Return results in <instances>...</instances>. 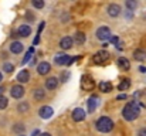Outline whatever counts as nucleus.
<instances>
[{
	"instance_id": "obj_26",
	"label": "nucleus",
	"mask_w": 146,
	"mask_h": 136,
	"mask_svg": "<svg viewBox=\"0 0 146 136\" xmlns=\"http://www.w3.org/2000/svg\"><path fill=\"white\" fill-rule=\"evenodd\" d=\"M3 70H4V72L10 74V72H13V70H14V65H13V64H10V62H6V64L3 65Z\"/></svg>"
},
{
	"instance_id": "obj_19",
	"label": "nucleus",
	"mask_w": 146,
	"mask_h": 136,
	"mask_svg": "<svg viewBox=\"0 0 146 136\" xmlns=\"http://www.w3.org/2000/svg\"><path fill=\"white\" fill-rule=\"evenodd\" d=\"M133 57H135V60H136V61H145L146 60V51L141 50V48H138V50H135Z\"/></svg>"
},
{
	"instance_id": "obj_11",
	"label": "nucleus",
	"mask_w": 146,
	"mask_h": 136,
	"mask_svg": "<svg viewBox=\"0 0 146 136\" xmlns=\"http://www.w3.org/2000/svg\"><path fill=\"white\" fill-rule=\"evenodd\" d=\"M50 71H51V65H50V62H47V61H43V62H40L37 65V72L40 75H47Z\"/></svg>"
},
{
	"instance_id": "obj_12",
	"label": "nucleus",
	"mask_w": 146,
	"mask_h": 136,
	"mask_svg": "<svg viewBox=\"0 0 146 136\" xmlns=\"http://www.w3.org/2000/svg\"><path fill=\"white\" fill-rule=\"evenodd\" d=\"M29 80H30V72L27 70H21L17 74V81L20 84H26V82H29Z\"/></svg>"
},
{
	"instance_id": "obj_15",
	"label": "nucleus",
	"mask_w": 146,
	"mask_h": 136,
	"mask_svg": "<svg viewBox=\"0 0 146 136\" xmlns=\"http://www.w3.org/2000/svg\"><path fill=\"white\" fill-rule=\"evenodd\" d=\"M23 44L20 43V41H13L11 44H10V51L13 52V54H20L21 51H23Z\"/></svg>"
},
{
	"instance_id": "obj_23",
	"label": "nucleus",
	"mask_w": 146,
	"mask_h": 136,
	"mask_svg": "<svg viewBox=\"0 0 146 136\" xmlns=\"http://www.w3.org/2000/svg\"><path fill=\"white\" fill-rule=\"evenodd\" d=\"M34 54V47H31V48H29V51L26 52V55H24V60H23V64H27L29 61H30V58H31V55Z\"/></svg>"
},
{
	"instance_id": "obj_2",
	"label": "nucleus",
	"mask_w": 146,
	"mask_h": 136,
	"mask_svg": "<svg viewBox=\"0 0 146 136\" xmlns=\"http://www.w3.org/2000/svg\"><path fill=\"white\" fill-rule=\"evenodd\" d=\"M97 129L102 133H108L113 129V121L108 116H102L97 121Z\"/></svg>"
},
{
	"instance_id": "obj_18",
	"label": "nucleus",
	"mask_w": 146,
	"mask_h": 136,
	"mask_svg": "<svg viewBox=\"0 0 146 136\" xmlns=\"http://www.w3.org/2000/svg\"><path fill=\"white\" fill-rule=\"evenodd\" d=\"M72 41H75V44H84L85 43V34L82 33V31H77L75 34H74V38H72Z\"/></svg>"
},
{
	"instance_id": "obj_1",
	"label": "nucleus",
	"mask_w": 146,
	"mask_h": 136,
	"mask_svg": "<svg viewBox=\"0 0 146 136\" xmlns=\"http://www.w3.org/2000/svg\"><path fill=\"white\" fill-rule=\"evenodd\" d=\"M139 115H141V109H139V106H138L135 102L126 103L125 108L122 109V116H123V119L128 121V122H132V121L138 119Z\"/></svg>"
},
{
	"instance_id": "obj_3",
	"label": "nucleus",
	"mask_w": 146,
	"mask_h": 136,
	"mask_svg": "<svg viewBox=\"0 0 146 136\" xmlns=\"http://www.w3.org/2000/svg\"><path fill=\"white\" fill-rule=\"evenodd\" d=\"M97 37L98 40H102V41H106V40H109L111 37H112V34H111V29L109 27H99L97 30Z\"/></svg>"
},
{
	"instance_id": "obj_22",
	"label": "nucleus",
	"mask_w": 146,
	"mask_h": 136,
	"mask_svg": "<svg viewBox=\"0 0 146 136\" xmlns=\"http://www.w3.org/2000/svg\"><path fill=\"white\" fill-rule=\"evenodd\" d=\"M17 109H19L20 113H26V112L30 109V105H29V102H21V103H19Z\"/></svg>"
},
{
	"instance_id": "obj_28",
	"label": "nucleus",
	"mask_w": 146,
	"mask_h": 136,
	"mask_svg": "<svg viewBox=\"0 0 146 136\" xmlns=\"http://www.w3.org/2000/svg\"><path fill=\"white\" fill-rule=\"evenodd\" d=\"M136 6H138V3H136V1H133V0H132V1H131V0H128V1H126V7H128L129 10L136 9Z\"/></svg>"
},
{
	"instance_id": "obj_29",
	"label": "nucleus",
	"mask_w": 146,
	"mask_h": 136,
	"mask_svg": "<svg viewBox=\"0 0 146 136\" xmlns=\"http://www.w3.org/2000/svg\"><path fill=\"white\" fill-rule=\"evenodd\" d=\"M68 77H70V72H68V71H65V72H62V74H61V78H62L61 81H62V82H64V81H68V80H67Z\"/></svg>"
},
{
	"instance_id": "obj_9",
	"label": "nucleus",
	"mask_w": 146,
	"mask_h": 136,
	"mask_svg": "<svg viewBox=\"0 0 146 136\" xmlns=\"http://www.w3.org/2000/svg\"><path fill=\"white\" fill-rule=\"evenodd\" d=\"M106 11H108V14L111 16V17H118L119 14H121V6L119 4H115V3H112V4H109L108 6V9H106Z\"/></svg>"
},
{
	"instance_id": "obj_39",
	"label": "nucleus",
	"mask_w": 146,
	"mask_h": 136,
	"mask_svg": "<svg viewBox=\"0 0 146 136\" xmlns=\"http://www.w3.org/2000/svg\"><path fill=\"white\" fill-rule=\"evenodd\" d=\"M19 136H26V135H19Z\"/></svg>"
},
{
	"instance_id": "obj_30",
	"label": "nucleus",
	"mask_w": 146,
	"mask_h": 136,
	"mask_svg": "<svg viewBox=\"0 0 146 136\" xmlns=\"http://www.w3.org/2000/svg\"><path fill=\"white\" fill-rule=\"evenodd\" d=\"M138 136H146V128H141L138 132Z\"/></svg>"
},
{
	"instance_id": "obj_31",
	"label": "nucleus",
	"mask_w": 146,
	"mask_h": 136,
	"mask_svg": "<svg viewBox=\"0 0 146 136\" xmlns=\"http://www.w3.org/2000/svg\"><path fill=\"white\" fill-rule=\"evenodd\" d=\"M116 99H126V94H119L116 96Z\"/></svg>"
},
{
	"instance_id": "obj_32",
	"label": "nucleus",
	"mask_w": 146,
	"mask_h": 136,
	"mask_svg": "<svg viewBox=\"0 0 146 136\" xmlns=\"http://www.w3.org/2000/svg\"><path fill=\"white\" fill-rule=\"evenodd\" d=\"M19 129H20V132H23V131H24V126H14V131H16V132H17Z\"/></svg>"
},
{
	"instance_id": "obj_24",
	"label": "nucleus",
	"mask_w": 146,
	"mask_h": 136,
	"mask_svg": "<svg viewBox=\"0 0 146 136\" xmlns=\"http://www.w3.org/2000/svg\"><path fill=\"white\" fill-rule=\"evenodd\" d=\"M44 96H46V94H44V91H43V90H36V91H34V98H36L37 101L44 99Z\"/></svg>"
},
{
	"instance_id": "obj_17",
	"label": "nucleus",
	"mask_w": 146,
	"mask_h": 136,
	"mask_svg": "<svg viewBox=\"0 0 146 136\" xmlns=\"http://www.w3.org/2000/svg\"><path fill=\"white\" fill-rule=\"evenodd\" d=\"M118 67H119L121 70H123V71H128V70L131 68V64H129V61H128L125 57H121V58L118 60Z\"/></svg>"
},
{
	"instance_id": "obj_7",
	"label": "nucleus",
	"mask_w": 146,
	"mask_h": 136,
	"mask_svg": "<svg viewBox=\"0 0 146 136\" xmlns=\"http://www.w3.org/2000/svg\"><path fill=\"white\" fill-rule=\"evenodd\" d=\"M54 61H55V64H58V65H67L68 61H70V55H67L65 52H58V54H55Z\"/></svg>"
},
{
	"instance_id": "obj_35",
	"label": "nucleus",
	"mask_w": 146,
	"mask_h": 136,
	"mask_svg": "<svg viewBox=\"0 0 146 136\" xmlns=\"http://www.w3.org/2000/svg\"><path fill=\"white\" fill-rule=\"evenodd\" d=\"M38 133H40L38 131H34V132H33V136H38Z\"/></svg>"
},
{
	"instance_id": "obj_20",
	"label": "nucleus",
	"mask_w": 146,
	"mask_h": 136,
	"mask_svg": "<svg viewBox=\"0 0 146 136\" xmlns=\"http://www.w3.org/2000/svg\"><path fill=\"white\" fill-rule=\"evenodd\" d=\"M129 87H131V81H129L128 78H122L121 82H119V85H118V90L119 91H126Z\"/></svg>"
},
{
	"instance_id": "obj_38",
	"label": "nucleus",
	"mask_w": 146,
	"mask_h": 136,
	"mask_svg": "<svg viewBox=\"0 0 146 136\" xmlns=\"http://www.w3.org/2000/svg\"><path fill=\"white\" fill-rule=\"evenodd\" d=\"M1 80H3V75H1V72H0V82H1Z\"/></svg>"
},
{
	"instance_id": "obj_27",
	"label": "nucleus",
	"mask_w": 146,
	"mask_h": 136,
	"mask_svg": "<svg viewBox=\"0 0 146 136\" xmlns=\"http://www.w3.org/2000/svg\"><path fill=\"white\" fill-rule=\"evenodd\" d=\"M31 4H33L36 9H43L46 3H44L43 0H33V1H31Z\"/></svg>"
},
{
	"instance_id": "obj_16",
	"label": "nucleus",
	"mask_w": 146,
	"mask_h": 136,
	"mask_svg": "<svg viewBox=\"0 0 146 136\" xmlns=\"http://www.w3.org/2000/svg\"><path fill=\"white\" fill-rule=\"evenodd\" d=\"M19 34H20L21 37H29V36L31 34V27L27 26V24L20 26V27H19Z\"/></svg>"
},
{
	"instance_id": "obj_8",
	"label": "nucleus",
	"mask_w": 146,
	"mask_h": 136,
	"mask_svg": "<svg viewBox=\"0 0 146 136\" xmlns=\"http://www.w3.org/2000/svg\"><path fill=\"white\" fill-rule=\"evenodd\" d=\"M98 103H99V98H98L97 95L90 96V99L87 101V105H88V113H92V112L97 109Z\"/></svg>"
},
{
	"instance_id": "obj_14",
	"label": "nucleus",
	"mask_w": 146,
	"mask_h": 136,
	"mask_svg": "<svg viewBox=\"0 0 146 136\" xmlns=\"http://www.w3.org/2000/svg\"><path fill=\"white\" fill-rule=\"evenodd\" d=\"M72 44H74V41H72L71 37H62L61 41H60V47H61L62 50H70V48L72 47Z\"/></svg>"
},
{
	"instance_id": "obj_36",
	"label": "nucleus",
	"mask_w": 146,
	"mask_h": 136,
	"mask_svg": "<svg viewBox=\"0 0 146 136\" xmlns=\"http://www.w3.org/2000/svg\"><path fill=\"white\" fill-rule=\"evenodd\" d=\"M40 136H51L50 133H47V132H44V133H40Z\"/></svg>"
},
{
	"instance_id": "obj_4",
	"label": "nucleus",
	"mask_w": 146,
	"mask_h": 136,
	"mask_svg": "<svg viewBox=\"0 0 146 136\" xmlns=\"http://www.w3.org/2000/svg\"><path fill=\"white\" fill-rule=\"evenodd\" d=\"M108 60H109V54H108L106 51H104V50H102V51H98L97 54L94 55V62H95V64H99V65H101V64H105Z\"/></svg>"
},
{
	"instance_id": "obj_21",
	"label": "nucleus",
	"mask_w": 146,
	"mask_h": 136,
	"mask_svg": "<svg viewBox=\"0 0 146 136\" xmlns=\"http://www.w3.org/2000/svg\"><path fill=\"white\" fill-rule=\"evenodd\" d=\"M99 90L102 91V92H109V91H112V84L111 82H106V81L99 82Z\"/></svg>"
},
{
	"instance_id": "obj_13",
	"label": "nucleus",
	"mask_w": 146,
	"mask_h": 136,
	"mask_svg": "<svg viewBox=\"0 0 146 136\" xmlns=\"http://www.w3.org/2000/svg\"><path fill=\"white\" fill-rule=\"evenodd\" d=\"M58 87V78H55V77H50L46 80V88L50 91L55 90Z\"/></svg>"
},
{
	"instance_id": "obj_25",
	"label": "nucleus",
	"mask_w": 146,
	"mask_h": 136,
	"mask_svg": "<svg viewBox=\"0 0 146 136\" xmlns=\"http://www.w3.org/2000/svg\"><path fill=\"white\" fill-rule=\"evenodd\" d=\"M7 105H9L7 98H6V96H3V95H0V111H1V109H6V108H7Z\"/></svg>"
},
{
	"instance_id": "obj_33",
	"label": "nucleus",
	"mask_w": 146,
	"mask_h": 136,
	"mask_svg": "<svg viewBox=\"0 0 146 136\" xmlns=\"http://www.w3.org/2000/svg\"><path fill=\"white\" fill-rule=\"evenodd\" d=\"M139 72H146V67L145 65H141V67H139Z\"/></svg>"
},
{
	"instance_id": "obj_5",
	"label": "nucleus",
	"mask_w": 146,
	"mask_h": 136,
	"mask_svg": "<svg viewBox=\"0 0 146 136\" xmlns=\"http://www.w3.org/2000/svg\"><path fill=\"white\" fill-rule=\"evenodd\" d=\"M10 95H11L13 98H16V99L23 98V96H24V88H23V85H20V84L13 85L11 90H10Z\"/></svg>"
},
{
	"instance_id": "obj_6",
	"label": "nucleus",
	"mask_w": 146,
	"mask_h": 136,
	"mask_svg": "<svg viewBox=\"0 0 146 136\" xmlns=\"http://www.w3.org/2000/svg\"><path fill=\"white\" fill-rule=\"evenodd\" d=\"M52 113H54V109L48 106V105H46V106H41L40 109H38V115H40V118H43V119H50L51 116H52Z\"/></svg>"
},
{
	"instance_id": "obj_34",
	"label": "nucleus",
	"mask_w": 146,
	"mask_h": 136,
	"mask_svg": "<svg viewBox=\"0 0 146 136\" xmlns=\"http://www.w3.org/2000/svg\"><path fill=\"white\" fill-rule=\"evenodd\" d=\"M38 40H40V36L37 34V37L34 38V45H36V44H37V43H38Z\"/></svg>"
},
{
	"instance_id": "obj_10",
	"label": "nucleus",
	"mask_w": 146,
	"mask_h": 136,
	"mask_svg": "<svg viewBox=\"0 0 146 136\" xmlns=\"http://www.w3.org/2000/svg\"><path fill=\"white\" fill-rule=\"evenodd\" d=\"M85 111L82 109V108H75L74 111H72V119L75 121V122H81V121H84L85 119Z\"/></svg>"
},
{
	"instance_id": "obj_37",
	"label": "nucleus",
	"mask_w": 146,
	"mask_h": 136,
	"mask_svg": "<svg viewBox=\"0 0 146 136\" xmlns=\"http://www.w3.org/2000/svg\"><path fill=\"white\" fill-rule=\"evenodd\" d=\"M3 92H4V88H3V87H0V95H1Z\"/></svg>"
}]
</instances>
